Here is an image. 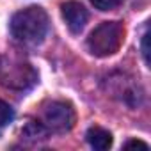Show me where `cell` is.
I'll list each match as a JSON object with an SVG mask.
<instances>
[{
	"instance_id": "obj_5",
	"label": "cell",
	"mask_w": 151,
	"mask_h": 151,
	"mask_svg": "<svg viewBox=\"0 0 151 151\" xmlns=\"http://www.w3.org/2000/svg\"><path fill=\"white\" fill-rule=\"evenodd\" d=\"M60 11H62V18L66 22L68 29L73 34L82 32V29L86 27V23L89 20V13H87V9L80 2H75V0L66 2V4H62Z\"/></svg>"
},
{
	"instance_id": "obj_7",
	"label": "cell",
	"mask_w": 151,
	"mask_h": 151,
	"mask_svg": "<svg viewBox=\"0 0 151 151\" xmlns=\"http://www.w3.org/2000/svg\"><path fill=\"white\" fill-rule=\"evenodd\" d=\"M91 4L100 11H112L123 4V0H91Z\"/></svg>"
},
{
	"instance_id": "obj_10",
	"label": "cell",
	"mask_w": 151,
	"mask_h": 151,
	"mask_svg": "<svg viewBox=\"0 0 151 151\" xmlns=\"http://www.w3.org/2000/svg\"><path fill=\"white\" fill-rule=\"evenodd\" d=\"M124 147H126V149H132V147H140V149H147V144H146V142H142V140H128V142L124 144Z\"/></svg>"
},
{
	"instance_id": "obj_1",
	"label": "cell",
	"mask_w": 151,
	"mask_h": 151,
	"mask_svg": "<svg viewBox=\"0 0 151 151\" xmlns=\"http://www.w3.org/2000/svg\"><path fill=\"white\" fill-rule=\"evenodd\" d=\"M9 27L16 41L27 46H36L45 39L48 32V14L43 7L30 6L14 13Z\"/></svg>"
},
{
	"instance_id": "obj_9",
	"label": "cell",
	"mask_w": 151,
	"mask_h": 151,
	"mask_svg": "<svg viewBox=\"0 0 151 151\" xmlns=\"http://www.w3.org/2000/svg\"><path fill=\"white\" fill-rule=\"evenodd\" d=\"M142 55H144L146 64H149V32H146L142 37Z\"/></svg>"
},
{
	"instance_id": "obj_8",
	"label": "cell",
	"mask_w": 151,
	"mask_h": 151,
	"mask_svg": "<svg viewBox=\"0 0 151 151\" xmlns=\"http://www.w3.org/2000/svg\"><path fill=\"white\" fill-rule=\"evenodd\" d=\"M13 109L6 103V101H2L0 100V126H6L7 123H11L13 121Z\"/></svg>"
},
{
	"instance_id": "obj_3",
	"label": "cell",
	"mask_w": 151,
	"mask_h": 151,
	"mask_svg": "<svg viewBox=\"0 0 151 151\" xmlns=\"http://www.w3.org/2000/svg\"><path fill=\"white\" fill-rule=\"evenodd\" d=\"M77 116L69 103L52 101L43 110V126L53 133H66L75 126Z\"/></svg>"
},
{
	"instance_id": "obj_2",
	"label": "cell",
	"mask_w": 151,
	"mask_h": 151,
	"mask_svg": "<svg viewBox=\"0 0 151 151\" xmlns=\"http://www.w3.org/2000/svg\"><path fill=\"white\" fill-rule=\"evenodd\" d=\"M124 39V27L119 22L100 23L87 37V50L96 57L114 55Z\"/></svg>"
},
{
	"instance_id": "obj_6",
	"label": "cell",
	"mask_w": 151,
	"mask_h": 151,
	"mask_svg": "<svg viewBox=\"0 0 151 151\" xmlns=\"http://www.w3.org/2000/svg\"><path fill=\"white\" fill-rule=\"evenodd\" d=\"M87 137V142L94 147V149H100V151H105L112 146V135L109 130L101 128V126H91L86 133Z\"/></svg>"
},
{
	"instance_id": "obj_4",
	"label": "cell",
	"mask_w": 151,
	"mask_h": 151,
	"mask_svg": "<svg viewBox=\"0 0 151 151\" xmlns=\"http://www.w3.org/2000/svg\"><path fill=\"white\" fill-rule=\"evenodd\" d=\"M37 80V73L32 69L30 64H16L7 66L2 73V82L13 89H27Z\"/></svg>"
}]
</instances>
